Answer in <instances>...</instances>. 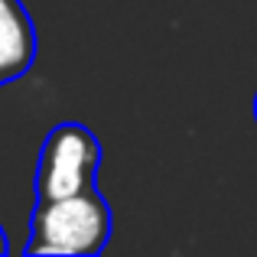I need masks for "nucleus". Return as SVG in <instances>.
I'll return each instance as SVG.
<instances>
[{
	"label": "nucleus",
	"mask_w": 257,
	"mask_h": 257,
	"mask_svg": "<svg viewBox=\"0 0 257 257\" xmlns=\"http://www.w3.org/2000/svg\"><path fill=\"white\" fill-rule=\"evenodd\" d=\"M114 218L101 189L65 195V199L39 202L30 221L26 254L49 257H91L101 254L111 241Z\"/></svg>",
	"instance_id": "f257e3e1"
},
{
	"label": "nucleus",
	"mask_w": 257,
	"mask_h": 257,
	"mask_svg": "<svg viewBox=\"0 0 257 257\" xmlns=\"http://www.w3.org/2000/svg\"><path fill=\"white\" fill-rule=\"evenodd\" d=\"M101 144L85 124H56L43 140L36 163V202L65 199L98 186Z\"/></svg>",
	"instance_id": "f03ea898"
},
{
	"label": "nucleus",
	"mask_w": 257,
	"mask_h": 257,
	"mask_svg": "<svg viewBox=\"0 0 257 257\" xmlns=\"http://www.w3.org/2000/svg\"><path fill=\"white\" fill-rule=\"evenodd\" d=\"M36 59V26L23 0H0V75L17 82L33 69Z\"/></svg>",
	"instance_id": "7ed1b4c3"
},
{
	"label": "nucleus",
	"mask_w": 257,
	"mask_h": 257,
	"mask_svg": "<svg viewBox=\"0 0 257 257\" xmlns=\"http://www.w3.org/2000/svg\"><path fill=\"white\" fill-rule=\"evenodd\" d=\"M4 254H10V241H7V231H4V225H0V257Z\"/></svg>",
	"instance_id": "20e7f679"
},
{
	"label": "nucleus",
	"mask_w": 257,
	"mask_h": 257,
	"mask_svg": "<svg viewBox=\"0 0 257 257\" xmlns=\"http://www.w3.org/2000/svg\"><path fill=\"white\" fill-rule=\"evenodd\" d=\"M254 120H257V98H254Z\"/></svg>",
	"instance_id": "39448f33"
},
{
	"label": "nucleus",
	"mask_w": 257,
	"mask_h": 257,
	"mask_svg": "<svg viewBox=\"0 0 257 257\" xmlns=\"http://www.w3.org/2000/svg\"><path fill=\"white\" fill-rule=\"evenodd\" d=\"M0 85H7V82H4V75H0Z\"/></svg>",
	"instance_id": "423d86ee"
}]
</instances>
